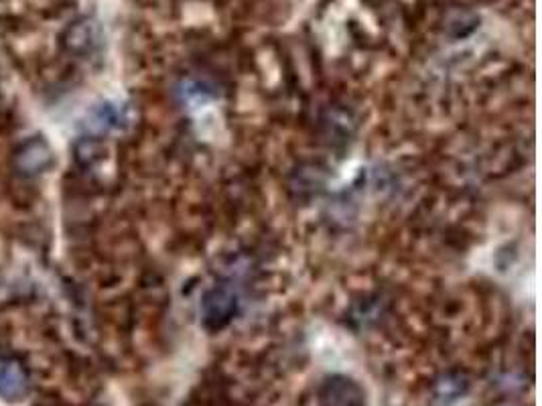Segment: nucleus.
Masks as SVG:
<instances>
[{
    "mask_svg": "<svg viewBox=\"0 0 542 406\" xmlns=\"http://www.w3.org/2000/svg\"><path fill=\"white\" fill-rule=\"evenodd\" d=\"M27 368L11 356H0V396L5 400H21L29 392Z\"/></svg>",
    "mask_w": 542,
    "mask_h": 406,
    "instance_id": "3",
    "label": "nucleus"
},
{
    "mask_svg": "<svg viewBox=\"0 0 542 406\" xmlns=\"http://www.w3.org/2000/svg\"><path fill=\"white\" fill-rule=\"evenodd\" d=\"M325 406H364L362 390L348 378H331L321 392Z\"/></svg>",
    "mask_w": 542,
    "mask_h": 406,
    "instance_id": "4",
    "label": "nucleus"
},
{
    "mask_svg": "<svg viewBox=\"0 0 542 406\" xmlns=\"http://www.w3.org/2000/svg\"><path fill=\"white\" fill-rule=\"evenodd\" d=\"M236 309H238L236 295L228 287H214L201 301L203 323L210 329L226 327L236 315Z\"/></svg>",
    "mask_w": 542,
    "mask_h": 406,
    "instance_id": "2",
    "label": "nucleus"
},
{
    "mask_svg": "<svg viewBox=\"0 0 542 406\" xmlns=\"http://www.w3.org/2000/svg\"><path fill=\"white\" fill-rule=\"evenodd\" d=\"M15 169L21 177H39L53 163V151L41 137H31L15 151Z\"/></svg>",
    "mask_w": 542,
    "mask_h": 406,
    "instance_id": "1",
    "label": "nucleus"
}]
</instances>
